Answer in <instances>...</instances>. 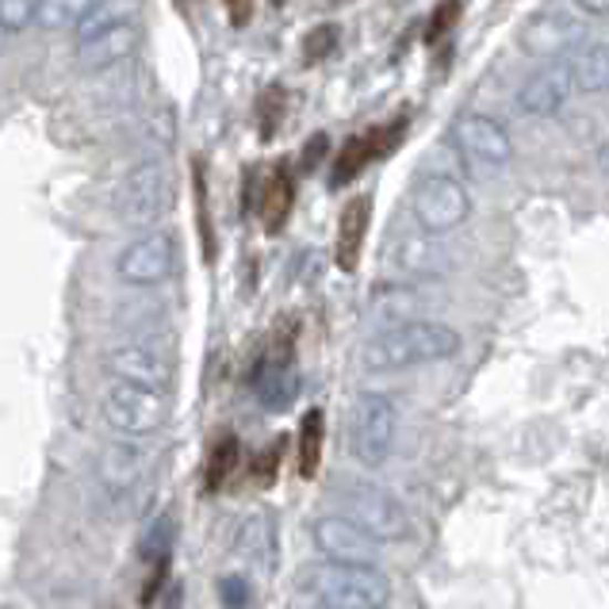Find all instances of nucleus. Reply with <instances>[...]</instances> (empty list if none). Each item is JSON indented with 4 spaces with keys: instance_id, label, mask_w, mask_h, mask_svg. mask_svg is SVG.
Here are the masks:
<instances>
[{
    "instance_id": "26",
    "label": "nucleus",
    "mask_w": 609,
    "mask_h": 609,
    "mask_svg": "<svg viewBox=\"0 0 609 609\" xmlns=\"http://www.w3.org/2000/svg\"><path fill=\"white\" fill-rule=\"evenodd\" d=\"M575 85L579 93H606L609 88V46H587L575 57Z\"/></svg>"
},
{
    "instance_id": "20",
    "label": "nucleus",
    "mask_w": 609,
    "mask_h": 609,
    "mask_svg": "<svg viewBox=\"0 0 609 609\" xmlns=\"http://www.w3.org/2000/svg\"><path fill=\"white\" fill-rule=\"evenodd\" d=\"M292 208H295V177H292V169L280 161V166L269 169V177L261 180V200H258L261 222H265L269 234L287 227Z\"/></svg>"
},
{
    "instance_id": "3",
    "label": "nucleus",
    "mask_w": 609,
    "mask_h": 609,
    "mask_svg": "<svg viewBox=\"0 0 609 609\" xmlns=\"http://www.w3.org/2000/svg\"><path fill=\"white\" fill-rule=\"evenodd\" d=\"M177 200V185H172V169L166 161H138L135 169H127L119 177L112 192V216L115 222L130 230H146L150 234L161 219L172 211Z\"/></svg>"
},
{
    "instance_id": "13",
    "label": "nucleus",
    "mask_w": 609,
    "mask_h": 609,
    "mask_svg": "<svg viewBox=\"0 0 609 609\" xmlns=\"http://www.w3.org/2000/svg\"><path fill=\"white\" fill-rule=\"evenodd\" d=\"M311 540H315V548L323 553V559H334V564L376 567V556H380V540H372L345 514L315 517V525H311Z\"/></svg>"
},
{
    "instance_id": "2",
    "label": "nucleus",
    "mask_w": 609,
    "mask_h": 609,
    "mask_svg": "<svg viewBox=\"0 0 609 609\" xmlns=\"http://www.w3.org/2000/svg\"><path fill=\"white\" fill-rule=\"evenodd\" d=\"M460 349V334L433 318H414V323L399 326V330L376 334L372 342L360 349V365L368 372H391V368H414L433 365V360H449Z\"/></svg>"
},
{
    "instance_id": "16",
    "label": "nucleus",
    "mask_w": 609,
    "mask_h": 609,
    "mask_svg": "<svg viewBox=\"0 0 609 609\" xmlns=\"http://www.w3.org/2000/svg\"><path fill=\"white\" fill-rule=\"evenodd\" d=\"M368 222H372V200H368V196H353V200H345L342 216H337V234H334V261L342 273H357L360 269Z\"/></svg>"
},
{
    "instance_id": "36",
    "label": "nucleus",
    "mask_w": 609,
    "mask_h": 609,
    "mask_svg": "<svg viewBox=\"0 0 609 609\" xmlns=\"http://www.w3.org/2000/svg\"><path fill=\"white\" fill-rule=\"evenodd\" d=\"M598 166H602V172L609 177V138H606L602 146H598Z\"/></svg>"
},
{
    "instance_id": "24",
    "label": "nucleus",
    "mask_w": 609,
    "mask_h": 609,
    "mask_svg": "<svg viewBox=\"0 0 609 609\" xmlns=\"http://www.w3.org/2000/svg\"><path fill=\"white\" fill-rule=\"evenodd\" d=\"M410 307H414V292H410V287H399V284L380 287V292L372 295V318L384 326L380 334L399 330V326L414 323V318H407Z\"/></svg>"
},
{
    "instance_id": "1",
    "label": "nucleus",
    "mask_w": 609,
    "mask_h": 609,
    "mask_svg": "<svg viewBox=\"0 0 609 609\" xmlns=\"http://www.w3.org/2000/svg\"><path fill=\"white\" fill-rule=\"evenodd\" d=\"M295 590L315 609H388L391 579L380 567L315 559L300 571Z\"/></svg>"
},
{
    "instance_id": "9",
    "label": "nucleus",
    "mask_w": 609,
    "mask_h": 609,
    "mask_svg": "<svg viewBox=\"0 0 609 609\" xmlns=\"http://www.w3.org/2000/svg\"><path fill=\"white\" fill-rule=\"evenodd\" d=\"M177 269V238L169 230H150L138 234L127 250L115 258V276L130 287H154L166 284Z\"/></svg>"
},
{
    "instance_id": "11",
    "label": "nucleus",
    "mask_w": 609,
    "mask_h": 609,
    "mask_svg": "<svg viewBox=\"0 0 609 609\" xmlns=\"http://www.w3.org/2000/svg\"><path fill=\"white\" fill-rule=\"evenodd\" d=\"M452 138H456L460 158L480 169H502L514 158V138H510V130L502 127L495 115L483 112L460 115L456 127H452Z\"/></svg>"
},
{
    "instance_id": "14",
    "label": "nucleus",
    "mask_w": 609,
    "mask_h": 609,
    "mask_svg": "<svg viewBox=\"0 0 609 609\" xmlns=\"http://www.w3.org/2000/svg\"><path fill=\"white\" fill-rule=\"evenodd\" d=\"M253 391H258V402L265 410H287L300 395V372H295V345H292V334L284 337L280 345L265 353L253 368Z\"/></svg>"
},
{
    "instance_id": "10",
    "label": "nucleus",
    "mask_w": 609,
    "mask_h": 609,
    "mask_svg": "<svg viewBox=\"0 0 609 609\" xmlns=\"http://www.w3.org/2000/svg\"><path fill=\"white\" fill-rule=\"evenodd\" d=\"M407 135V119H391L380 123V127H368L365 135H349L342 143V150H334L330 158V188H345L360 177L372 161L388 158L395 146Z\"/></svg>"
},
{
    "instance_id": "15",
    "label": "nucleus",
    "mask_w": 609,
    "mask_h": 609,
    "mask_svg": "<svg viewBox=\"0 0 609 609\" xmlns=\"http://www.w3.org/2000/svg\"><path fill=\"white\" fill-rule=\"evenodd\" d=\"M108 368L115 380L123 384H138V388H154V391H169L172 384V368L150 345H115L108 353Z\"/></svg>"
},
{
    "instance_id": "30",
    "label": "nucleus",
    "mask_w": 609,
    "mask_h": 609,
    "mask_svg": "<svg viewBox=\"0 0 609 609\" xmlns=\"http://www.w3.org/2000/svg\"><path fill=\"white\" fill-rule=\"evenodd\" d=\"M219 598H222V606H227V609H245V606H250V598H253L250 579H245V575H222V579H219Z\"/></svg>"
},
{
    "instance_id": "31",
    "label": "nucleus",
    "mask_w": 609,
    "mask_h": 609,
    "mask_svg": "<svg viewBox=\"0 0 609 609\" xmlns=\"http://www.w3.org/2000/svg\"><path fill=\"white\" fill-rule=\"evenodd\" d=\"M334 43H337V23H318V28L303 39V54H307V62H318V57L334 51Z\"/></svg>"
},
{
    "instance_id": "23",
    "label": "nucleus",
    "mask_w": 609,
    "mask_h": 609,
    "mask_svg": "<svg viewBox=\"0 0 609 609\" xmlns=\"http://www.w3.org/2000/svg\"><path fill=\"white\" fill-rule=\"evenodd\" d=\"M395 242V238H391ZM395 253V269L399 273H410V276H433L441 269V253H438V245L430 242V238H410V234H402L399 242L388 250V258Z\"/></svg>"
},
{
    "instance_id": "27",
    "label": "nucleus",
    "mask_w": 609,
    "mask_h": 609,
    "mask_svg": "<svg viewBox=\"0 0 609 609\" xmlns=\"http://www.w3.org/2000/svg\"><path fill=\"white\" fill-rule=\"evenodd\" d=\"M284 108H287V96L280 85H269L258 101V115H261V138H273L280 130V119H284Z\"/></svg>"
},
{
    "instance_id": "4",
    "label": "nucleus",
    "mask_w": 609,
    "mask_h": 609,
    "mask_svg": "<svg viewBox=\"0 0 609 609\" xmlns=\"http://www.w3.org/2000/svg\"><path fill=\"white\" fill-rule=\"evenodd\" d=\"M337 506L342 514L349 517L353 525L368 533L372 540L388 545V540H402L410 533V517L407 506L384 491L380 483H368V480H345L337 487Z\"/></svg>"
},
{
    "instance_id": "7",
    "label": "nucleus",
    "mask_w": 609,
    "mask_h": 609,
    "mask_svg": "<svg viewBox=\"0 0 609 609\" xmlns=\"http://www.w3.org/2000/svg\"><path fill=\"white\" fill-rule=\"evenodd\" d=\"M395 426H399V410L388 391H365L353 407L349 422V452L357 464L380 468L391 452Z\"/></svg>"
},
{
    "instance_id": "22",
    "label": "nucleus",
    "mask_w": 609,
    "mask_h": 609,
    "mask_svg": "<svg viewBox=\"0 0 609 609\" xmlns=\"http://www.w3.org/2000/svg\"><path fill=\"white\" fill-rule=\"evenodd\" d=\"M135 8L130 4H108V0H93V4H81L77 8V20H73V43H93L101 39L104 31L119 28L123 20H130Z\"/></svg>"
},
{
    "instance_id": "33",
    "label": "nucleus",
    "mask_w": 609,
    "mask_h": 609,
    "mask_svg": "<svg viewBox=\"0 0 609 609\" xmlns=\"http://www.w3.org/2000/svg\"><path fill=\"white\" fill-rule=\"evenodd\" d=\"M276 472H280V444H265V449L253 456L250 475L261 483V487H269V483L276 480Z\"/></svg>"
},
{
    "instance_id": "29",
    "label": "nucleus",
    "mask_w": 609,
    "mask_h": 609,
    "mask_svg": "<svg viewBox=\"0 0 609 609\" xmlns=\"http://www.w3.org/2000/svg\"><path fill=\"white\" fill-rule=\"evenodd\" d=\"M169 548H172V517H169V510H166V514H158L154 529L146 533L143 556L150 559V564H161V559H169Z\"/></svg>"
},
{
    "instance_id": "12",
    "label": "nucleus",
    "mask_w": 609,
    "mask_h": 609,
    "mask_svg": "<svg viewBox=\"0 0 609 609\" xmlns=\"http://www.w3.org/2000/svg\"><path fill=\"white\" fill-rule=\"evenodd\" d=\"M575 57H556V62H545L522 88H517V112L533 115V119H548L571 101L575 93Z\"/></svg>"
},
{
    "instance_id": "34",
    "label": "nucleus",
    "mask_w": 609,
    "mask_h": 609,
    "mask_svg": "<svg viewBox=\"0 0 609 609\" xmlns=\"http://www.w3.org/2000/svg\"><path fill=\"white\" fill-rule=\"evenodd\" d=\"M166 575H169V559H161V564H150V579H146L143 595H138V602H143V609H150L154 602H158L161 587H166Z\"/></svg>"
},
{
    "instance_id": "35",
    "label": "nucleus",
    "mask_w": 609,
    "mask_h": 609,
    "mask_svg": "<svg viewBox=\"0 0 609 609\" xmlns=\"http://www.w3.org/2000/svg\"><path fill=\"white\" fill-rule=\"evenodd\" d=\"M227 15H230V28L242 31L245 23H250V15H253V4H227Z\"/></svg>"
},
{
    "instance_id": "8",
    "label": "nucleus",
    "mask_w": 609,
    "mask_h": 609,
    "mask_svg": "<svg viewBox=\"0 0 609 609\" xmlns=\"http://www.w3.org/2000/svg\"><path fill=\"white\" fill-rule=\"evenodd\" d=\"M146 472H150V456H146L143 444L115 438L104 444L101 460H96V495L104 498V506L123 510L138 495Z\"/></svg>"
},
{
    "instance_id": "5",
    "label": "nucleus",
    "mask_w": 609,
    "mask_h": 609,
    "mask_svg": "<svg viewBox=\"0 0 609 609\" xmlns=\"http://www.w3.org/2000/svg\"><path fill=\"white\" fill-rule=\"evenodd\" d=\"M101 410H104V422H108L119 438H127V441L150 438V433H158L169 418V391L112 380L108 388H104Z\"/></svg>"
},
{
    "instance_id": "17",
    "label": "nucleus",
    "mask_w": 609,
    "mask_h": 609,
    "mask_svg": "<svg viewBox=\"0 0 609 609\" xmlns=\"http://www.w3.org/2000/svg\"><path fill=\"white\" fill-rule=\"evenodd\" d=\"M138 43H143V28H138V20L130 15V20H123L119 28H112V31H104L101 39H93V43H81L77 65L88 73H101V70H108V65H119L123 57L135 54Z\"/></svg>"
},
{
    "instance_id": "25",
    "label": "nucleus",
    "mask_w": 609,
    "mask_h": 609,
    "mask_svg": "<svg viewBox=\"0 0 609 609\" xmlns=\"http://www.w3.org/2000/svg\"><path fill=\"white\" fill-rule=\"evenodd\" d=\"M242 468V444H238L234 433H227V438H219L211 444V456H208V475H203V483H208V491L216 495L230 483V475Z\"/></svg>"
},
{
    "instance_id": "32",
    "label": "nucleus",
    "mask_w": 609,
    "mask_h": 609,
    "mask_svg": "<svg viewBox=\"0 0 609 609\" xmlns=\"http://www.w3.org/2000/svg\"><path fill=\"white\" fill-rule=\"evenodd\" d=\"M460 20V4H438L430 15V28H426V43H441Z\"/></svg>"
},
{
    "instance_id": "19",
    "label": "nucleus",
    "mask_w": 609,
    "mask_h": 609,
    "mask_svg": "<svg viewBox=\"0 0 609 609\" xmlns=\"http://www.w3.org/2000/svg\"><path fill=\"white\" fill-rule=\"evenodd\" d=\"M234 553L258 567H276L280 556V522L276 514L261 510V514H250L234 533Z\"/></svg>"
},
{
    "instance_id": "18",
    "label": "nucleus",
    "mask_w": 609,
    "mask_h": 609,
    "mask_svg": "<svg viewBox=\"0 0 609 609\" xmlns=\"http://www.w3.org/2000/svg\"><path fill=\"white\" fill-rule=\"evenodd\" d=\"M582 39V23L575 20L571 12H559V8H553V12H540L537 20L529 23V35H525V46H529L533 54L540 57H567V51H571L575 43Z\"/></svg>"
},
{
    "instance_id": "6",
    "label": "nucleus",
    "mask_w": 609,
    "mask_h": 609,
    "mask_svg": "<svg viewBox=\"0 0 609 609\" xmlns=\"http://www.w3.org/2000/svg\"><path fill=\"white\" fill-rule=\"evenodd\" d=\"M472 211V196H468L464 180L449 169H430L418 177L414 185V219L426 234H449Z\"/></svg>"
},
{
    "instance_id": "21",
    "label": "nucleus",
    "mask_w": 609,
    "mask_h": 609,
    "mask_svg": "<svg viewBox=\"0 0 609 609\" xmlns=\"http://www.w3.org/2000/svg\"><path fill=\"white\" fill-rule=\"evenodd\" d=\"M323 449H326V414L318 407H311L295 433V468L303 480H315L323 468Z\"/></svg>"
},
{
    "instance_id": "28",
    "label": "nucleus",
    "mask_w": 609,
    "mask_h": 609,
    "mask_svg": "<svg viewBox=\"0 0 609 609\" xmlns=\"http://www.w3.org/2000/svg\"><path fill=\"white\" fill-rule=\"evenodd\" d=\"M31 20H39V4H28V0H0V28H4V35H20Z\"/></svg>"
}]
</instances>
